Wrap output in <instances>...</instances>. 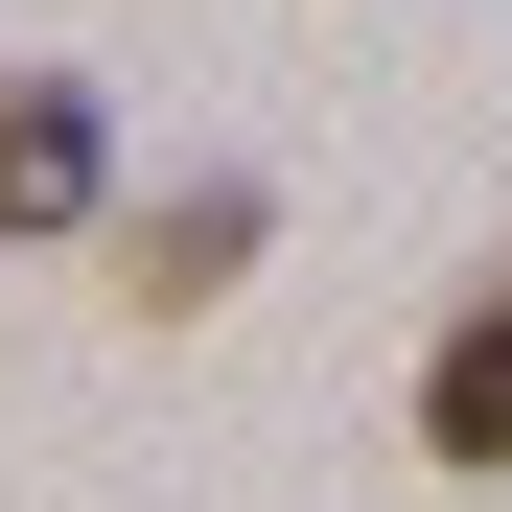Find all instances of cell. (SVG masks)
I'll use <instances>...</instances> for the list:
<instances>
[{
	"mask_svg": "<svg viewBox=\"0 0 512 512\" xmlns=\"http://www.w3.org/2000/svg\"><path fill=\"white\" fill-rule=\"evenodd\" d=\"M94 233H117V94L0 70V256H94Z\"/></svg>",
	"mask_w": 512,
	"mask_h": 512,
	"instance_id": "6da1fadb",
	"label": "cell"
},
{
	"mask_svg": "<svg viewBox=\"0 0 512 512\" xmlns=\"http://www.w3.org/2000/svg\"><path fill=\"white\" fill-rule=\"evenodd\" d=\"M256 256H280V187H256V163H187V187L117 210V303H140V326H210Z\"/></svg>",
	"mask_w": 512,
	"mask_h": 512,
	"instance_id": "7a4b0ae2",
	"label": "cell"
},
{
	"mask_svg": "<svg viewBox=\"0 0 512 512\" xmlns=\"http://www.w3.org/2000/svg\"><path fill=\"white\" fill-rule=\"evenodd\" d=\"M419 466L512 489V256L466 280V326H443V350H419Z\"/></svg>",
	"mask_w": 512,
	"mask_h": 512,
	"instance_id": "3957f363",
	"label": "cell"
}]
</instances>
